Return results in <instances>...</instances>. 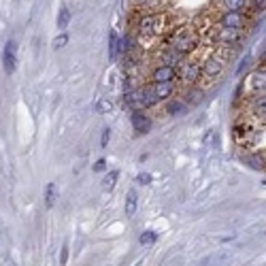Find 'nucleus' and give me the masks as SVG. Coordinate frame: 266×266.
<instances>
[{
    "mask_svg": "<svg viewBox=\"0 0 266 266\" xmlns=\"http://www.w3.org/2000/svg\"><path fill=\"white\" fill-rule=\"evenodd\" d=\"M177 75H179L181 79H183L185 83H196L198 77H200V64H198V62H190V60H185V62L177 68Z\"/></svg>",
    "mask_w": 266,
    "mask_h": 266,
    "instance_id": "nucleus-5",
    "label": "nucleus"
},
{
    "mask_svg": "<svg viewBox=\"0 0 266 266\" xmlns=\"http://www.w3.org/2000/svg\"><path fill=\"white\" fill-rule=\"evenodd\" d=\"M183 109H185V104H183V102L173 100L171 104L166 107V113H168V115H177V113H181V111H183Z\"/></svg>",
    "mask_w": 266,
    "mask_h": 266,
    "instance_id": "nucleus-22",
    "label": "nucleus"
},
{
    "mask_svg": "<svg viewBox=\"0 0 266 266\" xmlns=\"http://www.w3.org/2000/svg\"><path fill=\"white\" fill-rule=\"evenodd\" d=\"M56 198H58V185H56V183H49V185H47V190H45V204H47V209L54 207Z\"/></svg>",
    "mask_w": 266,
    "mask_h": 266,
    "instance_id": "nucleus-16",
    "label": "nucleus"
},
{
    "mask_svg": "<svg viewBox=\"0 0 266 266\" xmlns=\"http://www.w3.org/2000/svg\"><path fill=\"white\" fill-rule=\"evenodd\" d=\"M137 209H139V194H137L135 190H130L128 196H126V207H124V211H126L128 217H132V215L137 213Z\"/></svg>",
    "mask_w": 266,
    "mask_h": 266,
    "instance_id": "nucleus-13",
    "label": "nucleus"
},
{
    "mask_svg": "<svg viewBox=\"0 0 266 266\" xmlns=\"http://www.w3.org/2000/svg\"><path fill=\"white\" fill-rule=\"evenodd\" d=\"M151 179H153V177H151L149 173H139V175H137V183H139V185H149Z\"/></svg>",
    "mask_w": 266,
    "mask_h": 266,
    "instance_id": "nucleus-24",
    "label": "nucleus"
},
{
    "mask_svg": "<svg viewBox=\"0 0 266 266\" xmlns=\"http://www.w3.org/2000/svg\"><path fill=\"white\" fill-rule=\"evenodd\" d=\"M222 70H224V62H222L220 58L211 56V58L204 60V64L200 66V75L209 77V79H215V77H220V75H222Z\"/></svg>",
    "mask_w": 266,
    "mask_h": 266,
    "instance_id": "nucleus-6",
    "label": "nucleus"
},
{
    "mask_svg": "<svg viewBox=\"0 0 266 266\" xmlns=\"http://www.w3.org/2000/svg\"><path fill=\"white\" fill-rule=\"evenodd\" d=\"M109 139H111V128H104V130H102V139H100V147H102V149L109 145Z\"/></svg>",
    "mask_w": 266,
    "mask_h": 266,
    "instance_id": "nucleus-25",
    "label": "nucleus"
},
{
    "mask_svg": "<svg viewBox=\"0 0 266 266\" xmlns=\"http://www.w3.org/2000/svg\"><path fill=\"white\" fill-rule=\"evenodd\" d=\"M126 102H128V107L135 109V111H145V109H149V107L155 104L153 96L149 94L147 88H139V90H135V92H130V94L126 96Z\"/></svg>",
    "mask_w": 266,
    "mask_h": 266,
    "instance_id": "nucleus-2",
    "label": "nucleus"
},
{
    "mask_svg": "<svg viewBox=\"0 0 266 266\" xmlns=\"http://www.w3.org/2000/svg\"><path fill=\"white\" fill-rule=\"evenodd\" d=\"M215 41L220 45H234L241 41L238 30H228V28H217L215 30Z\"/></svg>",
    "mask_w": 266,
    "mask_h": 266,
    "instance_id": "nucleus-9",
    "label": "nucleus"
},
{
    "mask_svg": "<svg viewBox=\"0 0 266 266\" xmlns=\"http://www.w3.org/2000/svg\"><path fill=\"white\" fill-rule=\"evenodd\" d=\"M198 45V34L194 30H181L173 39V51L179 54L181 58H185L190 51H194Z\"/></svg>",
    "mask_w": 266,
    "mask_h": 266,
    "instance_id": "nucleus-1",
    "label": "nucleus"
},
{
    "mask_svg": "<svg viewBox=\"0 0 266 266\" xmlns=\"http://www.w3.org/2000/svg\"><path fill=\"white\" fill-rule=\"evenodd\" d=\"M249 23V17L243 13V11H228L220 17V28H228V30H238L243 32Z\"/></svg>",
    "mask_w": 266,
    "mask_h": 266,
    "instance_id": "nucleus-3",
    "label": "nucleus"
},
{
    "mask_svg": "<svg viewBox=\"0 0 266 266\" xmlns=\"http://www.w3.org/2000/svg\"><path fill=\"white\" fill-rule=\"evenodd\" d=\"M68 41H70V39H68V34L62 32L60 36H56V39H54V47H56V49H62V47H64Z\"/></svg>",
    "mask_w": 266,
    "mask_h": 266,
    "instance_id": "nucleus-23",
    "label": "nucleus"
},
{
    "mask_svg": "<svg viewBox=\"0 0 266 266\" xmlns=\"http://www.w3.org/2000/svg\"><path fill=\"white\" fill-rule=\"evenodd\" d=\"M251 11H253V13H260V11H264V0H253Z\"/></svg>",
    "mask_w": 266,
    "mask_h": 266,
    "instance_id": "nucleus-27",
    "label": "nucleus"
},
{
    "mask_svg": "<svg viewBox=\"0 0 266 266\" xmlns=\"http://www.w3.org/2000/svg\"><path fill=\"white\" fill-rule=\"evenodd\" d=\"M66 260H68V243H64V247H62V256H60V264H66Z\"/></svg>",
    "mask_w": 266,
    "mask_h": 266,
    "instance_id": "nucleus-28",
    "label": "nucleus"
},
{
    "mask_svg": "<svg viewBox=\"0 0 266 266\" xmlns=\"http://www.w3.org/2000/svg\"><path fill=\"white\" fill-rule=\"evenodd\" d=\"M228 260H230V253L228 251H217V253H211V256L202 258L196 266H224Z\"/></svg>",
    "mask_w": 266,
    "mask_h": 266,
    "instance_id": "nucleus-11",
    "label": "nucleus"
},
{
    "mask_svg": "<svg viewBox=\"0 0 266 266\" xmlns=\"http://www.w3.org/2000/svg\"><path fill=\"white\" fill-rule=\"evenodd\" d=\"M147 90H149V94L153 96V100L160 102V100L171 98L173 92H175V86H173V83H153V86L147 88Z\"/></svg>",
    "mask_w": 266,
    "mask_h": 266,
    "instance_id": "nucleus-8",
    "label": "nucleus"
},
{
    "mask_svg": "<svg viewBox=\"0 0 266 266\" xmlns=\"http://www.w3.org/2000/svg\"><path fill=\"white\" fill-rule=\"evenodd\" d=\"M111 109H113V102L109 98H100L98 102H96V111H98V113H109Z\"/></svg>",
    "mask_w": 266,
    "mask_h": 266,
    "instance_id": "nucleus-21",
    "label": "nucleus"
},
{
    "mask_svg": "<svg viewBox=\"0 0 266 266\" xmlns=\"http://www.w3.org/2000/svg\"><path fill=\"white\" fill-rule=\"evenodd\" d=\"M130 122H132V128H135L139 135H145V132H149L151 130V119L145 115L143 111H135L130 117Z\"/></svg>",
    "mask_w": 266,
    "mask_h": 266,
    "instance_id": "nucleus-10",
    "label": "nucleus"
},
{
    "mask_svg": "<svg viewBox=\"0 0 266 266\" xmlns=\"http://www.w3.org/2000/svg\"><path fill=\"white\" fill-rule=\"evenodd\" d=\"M3 66L7 75H13L15 68H17V43L15 41H9L5 47V54H3Z\"/></svg>",
    "mask_w": 266,
    "mask_h": 266,
    "instance_id": "nucleus-4",
    "label": "nucleus"
},
{
    "mask_svg": "<svg viewBox=\"0 0 266 266\" xmlns=\"http://www.w3.org/2000/svg\"><path fill=\"white\" fill-rule=\"evenodd\" d=\"M222 5L226 9V13L228 11H243L251 5V0H222Z\"/></svg>",
    "mask_w": 266,
    "mask_h": 266,
    "instance_id": "nucleus-15",
    "label": "nucleus"
},
{
    "mask_svg": "<svg viewBox=\"0 0 266 266\" xmlns=\"http://www.w3.org/2000/svg\"><path fill=\"white\" fill-rule=\"evenodd\" d=\"M177 79V66H168L162 64L151 72V81L153 83H173Z\"/></svg>",
    "mask_w": 266,
    "mask_h": 266,
    "instance_id": "nucleus-7",
    "label": "nucleus"
},
{
    "mask_svg": "<svg viewBox=\"0 0 266 266\" xmlns=\"http://www.w3.org/2000/svg\"><path fill=\"white\" fill-rule=\"evenodd\" d=\"M94 171H96V173H102V171H107V160H104V158H100L98 162L94 164Z\"/></svg>",
    "mask_w": 266,
    "mask_h": 266,
    "instance_id": "nucleus-26",
    "label": "nucleus"
},
{
    "mask_svg": "<svg viewBox=\"0 0 266 266\" xmlns=\"http://www.w3.org/2000/svg\"><path fill=\"white\" fill-rule=\"evenodd\" d=\"M70 17H72V13H70V9L68 7H62L58 11V30H66L68 28V23H70Z\"/></svg>",
    "mask_w": 266,
    "mask_h": 266,
    "instance_id": "nucleus-14",
    "label": "nucleus"
},
{
    "mask_svg": "<svg viewBox=\"0 0 266 266\" xmlns=\"http://www.w3.org/2000/svg\"><path fill=\"white\" fill-rule=\"evenodd\" d=\"M247 90H251L253 96L264 92V68H260L258 72H253V75L247 79Z\"/></svg>",
    "mask_w": 266,
    "mask_h": 266,
    "instance_id": "nucleus-12",
    "label": "nucleus"
},
{
    "mask_svg": "<svg viewBox=\"0 0 266 266\" xmlns=\"http://www.w3.org/2000/svg\"><path fill=\"white\" fill-rule=\"evenodd\" d=\"M117 179H119V173L117 171H111V173H107V177L102 179V190L104 192H111L117 183Z\"/></svg>",
    "mask_w": 266,
    "mask_h": 266,
    "instance_id": "nucleus-17",
    "label": "nucleus"
},
{
    "mask_svg": "<svg viewBox=\"0 0 266 266\" xmlns=\"http://www.w3.org/2000/svg\"><path fill=\"white\" fill-rule=\"evenodd\" d=\"M155 241H158V232H153V230H145V232L139 236V243H141V245H153Z\"/></svg>",
    "mask_w": 266,
    "mask_h": 266,
    "instance_id": "nucleus-18",
    "label": "nucleus"
},
{
    "mask_svg": "<svg viewBox=\"0 0 266 266\" xmlns=\"http://www.w3.org/2000/svg\"><path fill=\"white\" fill-rule=\"evenodd\" d=\"M151 17H153V15H143V17L139 19L137 28H139L141 34H149V30H151Z\"/></svg>",
    "mask_w": 266,
    "mask_h": 266,
    "instance_id": "nucleus-19",
    "label": "nucleus"
},
{
    "mask_svg": "<svg viewBox=\"0 0 266 266\" xmlns=\"http://www.w3.org/2000/svg\"><path fill=\"white\" fill-rule=\"evenodd\" d=\"M117 45H119V41H117V34H115V32H111V36H109V56H111L113 60L117 58Z\"/></svg>",
    "mask_w": 266,
    "mask_h": 266,
    "instance_id": "nucleus-20",
    "label": "nucleus"
}]
</instances>
